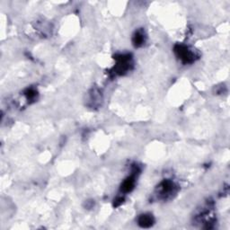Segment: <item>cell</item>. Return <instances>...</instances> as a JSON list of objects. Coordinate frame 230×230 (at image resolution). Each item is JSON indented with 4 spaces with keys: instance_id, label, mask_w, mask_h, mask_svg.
I'll list each match as a JSON object with an SVG mask.
<instances>
[{
    "instance_id": "2",
    "label": "cell",
    "mask_w": 230,
    "mask_h": 230,
    "mask_svg": "<svg viewBox=\"0 0 230 230\" xmlns=\"http://www.w3.org/2000/svg\"><path fill=\"white\" fill-rule=\"evenodd\" d=\"M133 184H134V182L132 179H128L127 181L124 182L123 183V186H122V189L124 192H129L133 187Z\"/></svg>"
},
{
    "instance_id": "1",
    "label": "cell",
    "mask_w": 230,
    "mask_h": 230,
    "mask_svg": "<svg viewBox=\"0 0 230 230\" xmlns=\"http://www.w3.org/2000/svg\"><path fill=\"white\" fill-rule=\"evenodd\" d=\"M152 222H153V219H152V218L150 217V216L144 215V216H142V217L140 218V219H139V223L143 226H149L152 224Z\"/></svg>"
},
{
    "instance_id": "3",
    "label": "cell",
    "mask_w": 230,
    "mask_h": 230,
    "mask_svg": "<svg viewBox=\"0 0 230 230\" xmlns=\"http://www.w3.org/2000/svg\"><path fill=\"white\" fill-rule=\"evenodd\" d=\"M142 41H143V36L141 34L138 33L135 36V43L137 45H139V44H141V43H142Z\"/></svg>"
}]
</instances>
